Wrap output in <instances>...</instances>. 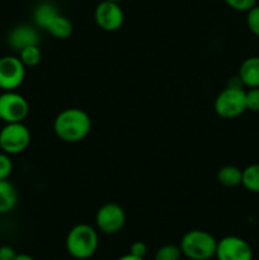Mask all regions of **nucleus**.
I'll return each mask as SVG.
<instances>
[{"instance_id": "1", "label": "nucleus", "mask_w": 259, "mask_h": 260, "mask_svg": "<svg viewBox=\"0 0 259 260\" xmlns=\"http://www.w3.org/2000/svg\"><path fill=\"white\" fill-rule=\"evenodd\" d=\"M91 129V119L86 112L79 108H68L57 114L53 122L56 136L63 142H79L85 139Z\"/></svg>"}, {"instance_id": "2", "label": "nucleus", "mask_w": 259, "mask_h": 260, "mask_svg": "<svg viewBox=\"0 0 259 260\" xmlns=\"http://www.w3.org/2000/svg\"><path fill=\"white\" fill-rule=\"evenodd\" d=\"M98 233L86 223H79L69 231L66 236V250L73 258L86 260L95 254L98 249Z\"/></svg>"}, {"instance_id": "3", "label": "nucleus", "mask_w": 259, "mask_h": 260, "mask_svg": "<svg viewBox=\"0 0 259 260\" xmlns=\"http://www.w3.org/2000/svg\"><path fill=\"white\" fill-rule=\"evenodd\" d=\"M217 240L210 233L192 230L184 234L180 240L182 255L189 260H210L215 256Z\"/></svg>"}, {"instance_id": "4", "label": "nucleus", "mask_w": 259, "mask_h": 260, "mask_svg": "<svg viewBox=\"0 0 259 260\" xmlns=\"http://www.w3.org/2000/svg\"><path fill=\"white\" fill-rule=\"evenodd\" d=\"M246 91L243 88L226 86L215 101V111L221 118L233 119L246 111Z\"/></svg>"}, {"instance_id": "5", "label": "nucleus", "mask_w": 259, "mask_h": 260, "mask_svg": "<svg viewBox=\"0 0 259 260\" xmlns=\"http://www.w3.org/2000/svg\"><path fill=\"white\" fill-rule=\"evenodd\" d=\"M30 142V132L23 122L5 123L0 129V149L8 155H17L24 151Z\"/></svg>"}, {"instance_id": "6", "label": "nucleus", "mask_w": 259, "mask_h": 260, "mask_svg": "<svg viewBox=\"0 0 259 260\" xmlns=\"http://www.w3.org/2000/svg\"><path fill=\"white\" fill-rule=\"evenodd\" d=\"M29 113V104L20 94L12 91H3L0 94V119L4 123L24 122Z\"/></svg>"}, {"instance_id": "7", "label": "nucleus", "mask_w": 259, "mask_h": 260, "mask_svg": "<svg viewBox=\"0 0 259 260\" xmlns=\"http://www.w3.org/2000/svg\"><path fill=\"white\" fill-rule=\"evenodd\" d=\"M25 78V66L18 56L0 57V89L12 91L19 88Z\"/></svg>"}, {"instance_id": "8", "label": "nucleus", "mask_w": 259, "mask_h": 260, "mask_svg": "<svg viewBox=\"0 0 259 260\" xmlns=\"http://www.w3.org/2000/svg\"><path fill=\"white\" fill-rule=\"evenodd\" d=\"M126 222V213L117 203H106L102 206L95 215L96 228L107 235H113L123 229Z\"/></svg>"}, {"instance_id": "9", "label": "nucleus", "mask_w": 259, "mask_h": 260, "mask_svg": "<svg viewBox=\"0 0 259 260\" xmlns=\"http://www.w3.org/2000/svg\"><path fill=\"white\" fill-rule=\"evenodd\" d=\"M94 19L106 32H116L124 22V13L118 3L102 0L94 10Z\"/></svg>"}, {"instance_id": "10", "label": "nucleus", "mask_w": 259, "mask_h": 260, "mask_svg": "<svg viewBox=\"0 0 259 260\" xmlns=\"http://www.w3.org/2000/svg\"><path fill=\"white\" fill-rule=\"evenodd\" d=\"M215 256L217 260H253V250L244 239L225 236L217 241Z\"/></svg>"}, {"instance_id": "11", "label": "nucleus", "mask_w": 259, "mask_h": 260, "mask_svg": "<svg viewBox=\"0 0 259 260\" xmlns=\"http://www.w3.org/2000/svg\"><path fill=\"white\" fill-rule=\"evenodd\" d=\"M8 43L10 47L17 51H20L27 46L38 45V32L32 25H18L10 30L8 36Z\"/></svg>"}, {"instance_id": "12", "label": "nucleus", "mask_w": 259, "mask_h": 260, "mask_svg": "<svg viewBox=\"0 0 259 260\" xmlns=\"http://www.w3.org/2000/svg\"><path fill=\"white\" fill-rule=\"evenodd\" d=\"M239 78L244 86L259 88V56H251L243 61L239 69Z\"/></svg>"}, {"instance_id": "13", "label": "nucleus", "mask_w": 259, "mask_h": 260, "mask_svg": "<svg viewBox=\"0 0 259 260\" xmlns=\"http://www.w3.org/2000/svg\"><path fill=\"white\" fill-rule=\"evenodd\" d=\"M18 202V193L8 179L0 180V215L12 212Z\"/></svg>"}, {"instance_id": "14", "label": "nucleus", "mask_w": 259, "mask_h": 260, "mask_svg": "<svg viewBox=\"0 0 259 260\" xmlns=\"http://www.w3.org/2000/svg\"><path fill=\"white\" fill-rule=\"evenodd\" d=\"M51 36H53L55 38H58V40H66L71 36L73 33V23L68 19L66 17L61 15L58 13L57 15L52 18V19L48 22V24L46 25L45 28Z\"/></svg>"}, {"instance_id": "15", "label": "nucleus", "mask_w": 259, "mask_h": 260, "mask_svg": "<svg viewBox=\"0 0 259 260\" xmlns=\"http://www.w3.org/2000/svg\"><path fill=\"white\" fill-rule=\"evenodd\" d=\"M241 178H243V170L235 165H225L217 172V180L223 187L234 188L241 184Z\"/></svg>"}, {"instance_id": "16", "label": "nucleus", "mask_w": 259, "mask_h": 260, "mask_svg": "<svg viewBox=\"0 0 259 260\" xmlns=\"http://www.w3.org/2000/svg\"><path fill=\"white\" fill-rule=\"evenodd\" d=\"M57 14L58 12L57 9H56L55 5L46 2L37 5V8L35 9V13H33V18H35L36 24L45 29L46 25L48 24V22Z\"/></svg>"}, {"instance_id": "17", "label": "nucleus", "mask_w": 259, "mask_h": 260, "mask_svg": "<svg viewBox=\"0 0 259 260\" xmlns=\"http://www.w3.org/2000/svg\"><path fill=\"white\" fill-rule=\"evenodd\" d=\"M241 184L253 193H259V164H251L243 170Z\"/></svg>"}, {"instance_id": "18", "label": "nucleus", "mask_w": 259, "mask_h": 260, "mask_svg": "<svg viewBox=\"0 0 259 260\" xmlns=\"http://www.w3.org/2000/svg\"><path fill=\"white\" fill-rule=\"evenodd\" d=\"M18 57L20 58V61H22L25 68H33V66L40 63L42 55H41V50L38 48V45H32L22 48L19 51Z\"/></svg>"}, {"instance_id": "19", "label": "nucleus", "mask_w": 259, "mask_h": 260, "mask_svg": "<svg viewBox=\"0 0 259 260\" xmlns=\"http://www.w3.org/2000/svg\"><path fill=\"white\" fill-rule=\"evenodd\" d=\"M180 256H182V250L179 246L174 244H167L157 249L154 260H179Z\"/></svg>"}, {"instance_id": "20", "label": "nucleus", "mask_w": 259, "mask_h": 260, "mask_svg": "<svg viewBox=\"0 0 259 260\" xmlns=\"http://www.w3.org/2000/svg\"><path fill=\"white\" fill-rule=\"evenodd\" d=\"M246 13H248V15H246V25H248L249 30L259 37V5H255Z\"/></svg>"}, {"instance_id": "21", "label": "nucleus", "mask_w": 259, "mask_h": 260, "mask_svg": "<svg viewBox=\"0 0 259 260\" xmlns=\"http://www.w3.org/2000/svg\"><path fill=\"white\" fill-rule=\"evenodd\" d=\"M13 172V161L10 155L0 152V180L8 179Z\"/></svg>"}, {"instance_id": "22", "label": "nucleus", "mask_w": 259, "mask_h": 260, "mask_svg": "<svg viewBox=\"0 0 259 260\" xmlns=\"http://www.w3.org/2000/svg\"><path fill=\"white\" fill-rule=\"evenodd\" d=\"M223 2L236 12H248L256 5V0H223Z\"/></svg>"}, {"instance_id": "23", "label": "nucleus", "mask_w": 259, "mask_h": 260, "mask_svg": "<svg viewBox=\"0 0 259 260\" xmlns=\"http://www.w3.org/2000/svg\"><path fill=\"white\" fill-rule=\"evenodd\" d=\"M245 95L246 109L251 112H259V88H250Z\"/></svg>"}, {"instance_id": "24", "label": "nucleus", "mask_w": 259, "mask_h": 260, "mask_svg": "<svg viewBox=\"0 0 259 260\" xmlns=\"http://www.w3.org/2000/svg\"><path fill=\"white\" fill-rule=\"evenodd\" d=\"M130 254L135 256H139V258H144L147 254V246L146 244L142 243V241H135L134 244L130 248Z\"/></svg>"}, {"instance_id": "25", "label": "nucleus", "mask_w": 259, "mask_h": 260, "mask_svg": "<svg viewBox=\"0 0 259 260\" xmlns=\"http://www.w3.org/2000/svg\"><path fill=\"white\" fill-rule=\"evenodd\" d=\"M17 256L14 249L9 245L0 246V260H13Z\"/></svg>"}, {"instance_id": "26", "label": "nucleus", "mask_w": 259, "mask_h": 260, "mask_svg": "<svg viewBox=\"0 0 259 260\" xmlns=\"http://www.w3.org/2000/svg\"><path fill=\"white\" fill-rule=\"evenodd\" d=\"M117 260H145L144 258H139V256H135L132 255V254H126V255L121 256V258H118Z\"/></svg>"}, {"instance_id": "27", "label": "nucleus", "mask_w": 259, "mask_h": 260, "mask_svg": "<svg viewBox=\"0 0 259 260\" xmlns=\"http://www.w3.org/2000/svg\"><path fill=\"white\" fill-rule=\"evenodd\" d=\"M13 260H35V259H33L30 255H28V254H17V256H15Z\"/></svg>"}, {"instance_id": "28", "label": "nucleus", "mask_w": 259, "mask_h": 260, "mask_svg": "<svg viewBox=\"0 0 259 260\" xmlns=\"http://www.w3.org/2000/svg\"><path fill=\"white\" fill-rule=\"evenodd\" d=\"M108 2H114V3H119V2H122V0H108Z\"/></svg>"}]
</instances>
